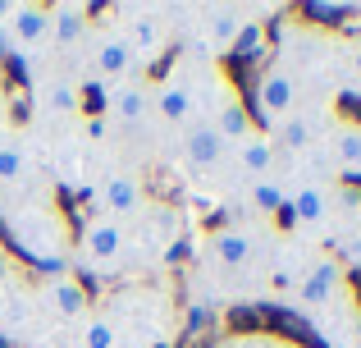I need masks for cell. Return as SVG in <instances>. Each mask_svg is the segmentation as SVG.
Returning a JSON list of instances; mask_svg holds the SVG:
<instances>
[{
	"instance_id": "1",
	"label": "cell",
	"mask_w": 361,
	"mask_h": 348,
	"mask_svg": "<svg viewBox=\"0 0 361 348\" xmlns=\"http://www.w3.org/2000/svg\"><path fill=\"white\" fill-rule=\"evenodd\" d=\"M115 18H123L115 28L123 32L137 64H156L169 51V23L160 18V5H115Z\"/></svg>"
},
{
	"instance_id": "2",
	"label": "cell",
	"mask_w": 361,
	"mask_h": 348,
	"mask_svg": "<svg viewBox=\"0 0 361 348\" xmlns=\"http://www.w3.org/2000/svg\"><path fill=\"white\" fill-rule=\"evenodd\" d=\"M128 252V234H123V220H110V215H92L78 229V261L87 270H115Z\"/></svg>"
},
{
	"instance_id": "3",
	"label": "cell",
	"mask_w": 361,
	"mask_h": 348,
	"mask_svg": "<svg viewBox=\"0 0 361 348\" xmlns=\"http://www.w3.org/2000/svg\"><path fill=\"white\" fill-rule=\"evenodd\" d=\"M298 106H302V78H298V69H288V64H270V69L261 73V83H256V110H261V119L270 124V133Z\"/></svg>"
},
{
	"instance_id": "4",
	"label": "cell",
	"mask_w": 361,
	"mask_h": 348,
	"mask_svg": "<svg viewBox=\"0 0 361 348\" xmlns=\"http://www.w3.org/2000/svg\"><path fill=\"white\" fill-rule=\"evenodd\" d=\"M298 298L307 312H334L338 303H348V275L334 257H316L298 280Z\"/></svg>"
},
{
	"instance_id": "5",
	"label": "cell",
	"mask_w": 361,
	"mask_h": 348,
	"mask_svg": "<svg viewBox=\"0 0 361 348\" xmlns=\"http://www.w3.org/2000/svg\"><path fill=\"white\" fill-rule=\"evenodd\" d=\"M92 51H87V60H92V73H97V83H128V73L137 69V60H133V51H128V42H123V32L115 23H92Z\"/></svg>"
},
{
	"instance_id": "6",
	"label": "cell",
	"mask_w": 361,
	"mask_h": 348,
	"mask_svg": "<svg viewBox=\"0 0 361 348\" xmlns=\"http://www.w3.org/2000/svg\"><path fill=\"white\" fill-rule=\"evenodd\" d=\"M151 110L174 128H188L197 119V101H192V92H188V83L178 78V73H165L160 83H151Z\"/></svg>"
},
{
	"instance_id": "7",
	"label": "cell",
	"mask_w": 361,
	"mask_h": 348,
	"mask_svg": "<svg viewBox=\"0 0 361 348\" xmlns=\"http://www.w3.org/2000/svg\"><path fill=\"white\" fill-rule=\"evenodd\" d=\"M9 37H14L18 55L23 51H42L46 42H51V5H42V0H23V5H14V14H9Z\"/></svg>"
},
{
	"instance_id": "8",
	"label": "cell",
	"mask_w": 361,
	"mask_h": 348,
	"mask_svg": "<svg viewBox=\"0 0 361 348\" xmlns=\"http://www.w3.org/2000/svg\"><path fill=\"white\" fill-rule=\"evenodd\" d=\"M320 133H325V115H320V110H302L298 106L270 138H274V147H279V152L302 156V152H311V147L320 143Z\"/></svg>"
},
{
	"instance_id": "9",
	"label": "cell",
	"mask_w": 361,
	"mask_h": 348,
	"mask_svg": "<svg viewBox=\"0 0 361 348\" xmlns=\"http://www.w3.org/2000/svg\"><path fill=\"white\" fill-rule=\"evenodd\" d=\"M288 215L298 224H307V229H316V224H325L329 215H334V188H325V184H316V179H311V184H298L288 193Z\"/></svg>"
},
{
	"instance_id": "10",
	"label": "cell",
	"mask_w": 361,
	"mask_h": 348,
	"mask_svg": "<svg viewBox=\"0 0 361 348\" xmlns=\"http://www.w3.org/2000/svg\"><path fill=\"white\" fill-rule=\"evenodd\" d=\"M42 303L51 307L55 316H87L92 312V298H87V289H82V280L64 275V270H55V275L42 280Z\"/></svg>"
},
{
	"instance_id": "11",
	"label": "cell",
	"mask_w": 361,
	"mask_h": 348,
	"mask_svg": "<svg viewBox=\"0 0 361 348\" xmlns=\"http://www.w3.org/2000/svg\"><path fill=\"white\" fill-rule=\"evenodd\" d=\"M183 156H188V165H197V170H215V165L229 156V143L215 133V124L192 119V124L183 128Z\"/></svg>"
},
{
	"instance_id": "12",
	"label": "cell",
	"mask_w": 361,
	"mask_h": 348,
	"mask_svg": "<svg viewBox=\"0 0 361 348\" xmlns=\"http://www.w3.org/2000/svg\"><path fill=\"white\" fill-rule=\"evenodd\" d=\"M101 206H106L101 215H110V220H123V215L142 211V184L128 170L106 174V179H101Z\"/></svg>"
},
{
	"instance_id": "13",
	"label": "cell",
	"mask_w": 361,
	"mask_h": 348,
	"mask_svg": "<svg viewBox=\"0 0 361 348\" xmlns=\"http://www.w3.org/2000/svg\"><path fill=\"white\" fill-rule=\"evenodd\" d=\"M92 37V9L87 5H51V42L60 51H73Z\"/></svg>"
},
{
	"instance_id": "14",
	"label": "cell",
	"mask_w": 361,
	"mask_h": 348,
	"mask_svg": "<svg viewBox=\"0 0 361 348\" xmlns=\"http://www.w3.org/2000/svg\"><path fill=\"white\" fill-rule=\"evenodd\" d=\"M110 115L119 119V124H142V119L151 115V83H115V92H110Z\"/></svg>"
},
{
	"instance_id": "15",
	"label": "cell",
	"mask_w": 361,
	"mask_h": 348,
	"mask_svg": "<svg viewBox=\"0 0 361 348\" xmlns=\"http://www.w3.org/2000/svg\"><path fill=\"white\" fill-rule=\"evenodd\" d=\"M233 156H238V165L252 179H265V174H274V161H279V147H274V138L270 133H261V128H256L252 138H247V143H238L233 147Z\"/></svg>"
},
{
	"instance_id": "16",
	"label": "cell",
	"mask_w": 361,
	"mask_h": 348,
	"mask_svg": "<svg viewBox=\"0 0 361 348\" xmlns=\"http://www.w3.org/2000/svg\"><path fill=\"white\" fill-rule=\"evenodd\" d=\"M252 234L247 229H215L211 234V257L220 261V266H229V270H238V266H247V261H252Z\"/></svg>"
},
{
	"instance_id": "17",
	"label": "cell",
	"mask_w": 361,
	"mask_h": 348,
	"mask_svg": "<svg viewBox=\"0 0 361 348\" xmlns=\"http://www.w3.org/2000/svg\"><path fill=\"white\" fill-rule=\"evenodd\" d=\"M206 124H215V133H220L224 143H229V152L256 133V128H252V115H247V106H243V101H229V106H224V110H215V115L206 119Z\"/></svg>"
},
{
	"instance_id": "18",
	"label": "cell",
	"mask_w": 361,
	"mask_h": 348,
	"mask_svg": "<svg viewBox=\"0 0 361 348\" xmlns=\"http://www.w3.org/2000/svg\"><path fill=\"white\" fill-rule=\"evenodd\" d=\"M329 147H334V161L343 165L348 174H361V124H353V119L334 124V133H329Z\"/></svg>"
},
{
	"instance_id": "19",
	"label": "cell",
	"mask_w": 361,
	"mask_h": 348,
	"mask_svg": "<svg viewBox=\"0 0 361 348\" xmlns=\"http://www.w3.org/2000/svg\"><path fill=\"white\" fill-rule=\"evenodd\" d=\"M42 110L46 115H73V110L82 106V88L78 83H69V78H51V83H42Z\"/></svg>"
},
{
	"instance_id": "20",
	"label": "cell",
	"mask_w": 361,
	"mask_h": 348,
	"mask_svg": "<svg viewBox=\"0 0 361 348\" xmlns=\"http://www.w3.org/2000/svg\"><path fill=\"white\" fill-rule=\"evenodd\" d=\"M283 202H288V193L279 188V179H274V174L252 179V188H247V206H252L256 215H274Z\"/></svg>"
},
{
	"instance_id": "21",
	"label": "cell",
	"mask_w": 361,
	"mask_h": 348,
	"mask_svg": "<svg viewBox=\"0 0 361 348\" xmlns=\"http://www.w3.org/2000/svg\"><path fill=\"white\" fill-rule=\"evenodd\" d=\"M123 344V335H119V321L115 316H87L82 321V348H119Z\"/></svg>"
},
{
	"instance_id": "22",
	"label": "cell",
	"mask_w": 361,
	"mask_h": 348,
	"mask_svg": "<svg viewBox=\"0 0 361 348\" xmlns=\"http://www.w3.org/2000/svg\"><path fill=\"white\" fill-rule=\"evenodd\" d=\"M27 170H32L27 147L18 143V138H5V143H0V184H18Z\"/></svg>"
},
{
	"instance_id": "23",
	"label": "cell",
	"mask_w": 361,
	"mask_h": 348,
	"mask_svg": "<svg viewBox=\"0 0 361 348\" xmlns=\"http://www.w3.org/2000/svg\"><path fill=\"white\" fill-rule=\"evenodd\" d=\"M270 51V42H265V23H247L238 28V42H233V55H243V60H261V55Z\"/></svg>"
},
{
	"instance_id": "24",
	"label": "cell",
	"mask_w": 361,
	"mask_h": 348,
	"mask_svg": "<svg viewBox=\"0 0 361 348\" xmlns=\"http://www.w3.org/2000/svg\"><path fill=\"white\" fill-rule=\"evenodd\" d=\"M18 55V46H14V37H9V28L0 23V60H14Z\"/></svg>"
},
{
	"instance_id": "25",
	"label": "cell",
	"mask_w": 361,
	"mask_h": 348,
	"mask_svg": "<svg viewBox=\"0 0 361 348\" xmlns=\"http://www.w3.org/2000/svg\"><path fill=\"white\" fill-rule=\"evenodd\" d=\"M348 64H353V73H357V78H361V37H357V42H353V51H348Z\"/></svg>"
},
{
	"instance_id": "26",
	"label": "cell",
	"mask_w": 361,
	"mask_h": 348,
	"mask_svg": "<svg viewBox=\"0 0 361 348\" xmlns=\"http://www.w3.org/2000/svg\"><path fill=\"white\" fill-rule=\"evenodd\" d=\"M119 348H151V344H142V340H123Z\"/></svg>"
}]
</instances>
